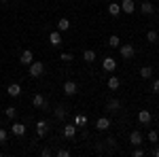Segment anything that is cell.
Masks as SVG:
<instances>
[{
    "label": "cell",
    "instance_id": "obj_1",
    "mask_svg": "<svg viewBox=\"0 0 159 157\" xmlns=\"http://www.w3.org/2000/svg\"><path fill=\"white\" fill-rule=\"evenodd\" d=\"M119 55H121L123 60H132V58H136V47L134 45H119Z\"/></svg>",
    "mask_w": 159,
    "mask_h": 157
},
{
    "label": "cell",
    "instance_id": "obj_2",
    "mask_svg": "<svg viewBox=\"0 0 159 157\" xmlns=\"http://www.w3.org/2000/svg\"><path fill=\"white\" fill-rule=\"evenodd\" d=\"M34 127H36V136H38V138H45V136L49 134V130H51V125H49V121H47V119H38Z\"/></svg>",
    "mask_w": 159,
    "mask_h": 157
},
{
    "label": "cell",
    "instance_id": "obj_3",
    "mask_svg": "<svg viewBox=\"0 0 159 157\" xmlns=\"http://www.w3.org/2000/svg\"><path fill=\"white\" fill-rule=\"evenodd\" d=\"M28 68H30V76H34V79H38V76H43V74H45V64H43V62L34 60Z\"/></svg>",
    "mask_w": 159,
    "mask_h": 157
},
{
    "label": "cell",
    "instance_id": "obj_4",
    "mask_svg": "<svg viewBox=\"0 0 159 157\" xmlns=\"http://www.w3.org/2000/svg\"><path fill=\"white\" fill-rule=\"evenodd\" d=\"M32 106H34V109H47V106H49V104H47V98L43 96V94H34V96H32Z\"/></svg>",
    "mask_w": 159,
    "mask_h": 157
},
{
    "label": "cell",
    "instance_id": "obj_5",
    "mask_svg": "<svg viewBox=\"0 0 159 157\" xmlns=\"http://www.w3.org/2000/svg\"><path fill=\"white\" fill-rule=\"evenodd\" d=\"M76 91H79V85H76V81L68 79V81L64 83V94H66V96H74Z\"/></svg>",
    "mask_w": 159,
    "mask_h": 157
},
{
    "label": "cell",
    "instance_id": "obj_6",
    "mask_svg": "<svg viewBox=\"0 0 159 157\" xmlns=\"http://www.w3.org/2000/svg\"><path fill=\"white\" fill-rule=\"evenodd\" d=\"M102 68H104L106 72H115V68H117V60H115V58H104V60H102Z\"/></svg>",
    "mask_w": 159,
    "mask_h": 157
},
{
    "label": "cell",
    "instance_id": "obj_7",
    "mask_svg": "<svg viewBox=\"0 0 159 157\" xmlns=\"http://www.w3.org/2000/svg\"><path fill=\"white\" fill-rule=\"evenodd\" d=\"M19 62H21L24 66H30V64L34 62V53H32L30 49H25V51H21V58H19Z\"/></svg>",
    "mask_w": 159,
    "mask_h": 157
},
{
    "label": "cell",
    "instance_id": "obj_8",
    "mask_svg": "<svg viewBox=\"0 0 159 157\" xmlns=\"http://www.w3.org/2000/svg\"><path fill=\"white\" fill-rule=\"evenodd\" d=\"M7 94H9L11 98H19L21 96V85L19 83H11L9 87H7Z\"/></svg>",
    "mask_w": 159,
    "mask_h": 157
},
{
    "label": "cell",
    "instance_id": "obj_9",
    "mask_svg": "<svg viewBox=\"0 0 159 157\" xmlns=\"http://www.w3.org/2000/svg\"><path fill=\"white\" fill-rule=\"evenodd\" d=\"M138 121H140L142 125H148V123L153 121V115H151V113H148L147 109H142L140 113H138Z\"/></svg>",
    "mask_w": 159,
    "mask_h": 157
},
{
    "label": "cell",
    "instance_id": "obj_10",
    "mask_svg": "<svg viewBox=\"0 0 159 157\" xmlns=\"http://www.w3.org/2000/svg\"><path fill=\"white\" fill-rule=\"evenodd\" d=\"M121 11L127 13V15H132V13L136 11V2H134V0H123V2H121Z\"/></svg>",
    "mask_w": 159,
    "mask_h": 157
},
{
    "label": "cell",
    "instance_id": "obj_11",
    "mask_svg": "<svg viewBox=\"0 0 159 157\" xmlns=\"http://www.w3.org/2000/svg\"><path fill=\"white\" fill-rule=\"evenodd\" d=\"M25 130H28V127H25L24 123H19V121H15L11 125V132L15 134V136H25Z\"/></svg>",
    "mask_w": 159,
    "mask_h": 157
},
{
    "label": "cell",
    "instance_id": "obj_12",
    "mask_svg": "<svg viewBox=\"0 0 159 157\" xmlns=\"http://www.w3.org/2000/svg\"><path fill=\"white\" fill-rule=\"evenodd\" d=\"M49 43H51V47H60L61 45V34H60V30H53L49 34Z\"/></svg>",
    "mask_w": 159,
    "mask_h": 157
},
{
    "label": "cell",
    "instance_id": "obj_13",
    "mask_svg": "<svg viewBox=\"0 0 159 157\" xmlns=\"http://www.w3.org/2000/svg\"><path fill=\"white\" fill-rule=\"evenodd\" d=\"M110 127V119L108 117H100L98 121H96V130H100V132H106Z\"/></svg>",
    "mask_w": 159,
    "mask_h": 157
},
{
    "label": "cell",
    "instance_id": "obj_14",
    "mask_svg": "<svg viewBox=\"0 0 159 157\" xmlns=\"http://www.w3.org/2000/svg\"><path fill=\"white\" fill-rule=\"evenodd\" d=\"M106 110H108V113H119V110H121V102L115 100V98L108 100V102H106Z\"/></svg>",
    "mask_w": 159,
    "mask_h": 157
},
{
    "label": "cell",
    "instance_id": "obj_15",
    "mask_svg": "<svg viewBox=\"0 0 159 157\" xmlns=\"http://www.w3.org/2000/svg\"><path fill=\"white\" fill-rule=\"evenodd\" d=\"M142 140H144V138H142V134L138 132V130H134V132L129 134V142H132L134 146H140V145H142Z\"/></svg>",
    "mask_w": 159,
    "mask_h": 157
},
{
    "label": "cell",
    "instance_id": "obj_16",
    "mask_svg": "<svg viewBox=\"0 0 159 157\" xmlns=\"http://www.w3.org/2000/svg\"><path fill=\"white\" fill-rule=\"evenodd\" d=\"M140 11L144 13V15H153V11H155V7H153V2H151V0H144V2L140 4Z\"/></svg>",
    "mask_w": 159,
    "mask_h": 157
},
{
    "label": "cell",
    "instance_id": "obj_17",
    "mask_svg": "<svg viewBox=\"0 0 159 157\" xmlns=\"http://www.w3.org/2000/svg\"><path fill=\"white\" fill-rule=\"evenodd\" d=\"M64 136H66V138H74V136H76V125H74V123L64 125Z\"/></svg>",
    "mask_w": 159,
    "mask_h": 157
},
{
    "label": "cell",
    "instance_id": "obj_18",
    "mask_svg": "<svg viewBox=\"0 0 159 157\" xmlns=\"http://www.w3.org/2000/svg\"><path fill=\"white\" fill-rule=\"evenodd\" d=\"M108 13L112 15V17H117V15L121 13V4H119V2H112V0H110V2H108Z\"/></svg>",
    "mask_w": 159,
    "mask_h": 157
},
{
    "label": "cell",
    "instance_id": "obj_19",
    "mask_svg": "<svg viewBox=\"0 0 159 157\" xmlns=\"http://www.w3.org/2000/svg\"><path fill=\"white\" fill-rule=\"evenodd\" d=\"M96 58H98V55H96V51H93V49H85V51H83V60H85L87 64L96 62Z\"/></svg>",
    "mask_w": 159,
    "mask_h": 157
},
{
    "label": "cell",
    "instance_id": "obj_20",
    "mask_svg": "<svg viewBox=\"0 0 159 157\" xmlns=\"http://www.w3.org/2000/svg\"><path fill=\"white\" fill-rule=\"evenodd\" d=\"M119 87H121V79H119V76H110L108 79V89L110 91H117Z\"/></svg>",
    "mask_w": 159,
    "mask_h": 157
},
{
    "label": "cell",
    "instance_id": "obj_21",
    "mask_svg": "<svg viewBox=\"0 0 159 157\" xmlns=\"http://www.w3.org/2000/svg\"><path fill=\"white\" fill-rule=\"evenodd\" d=\"M66 113H68V110H66V106H64V104H57V106L53 109V115H55V119H64V117H66Z\"/></svg>",
    "mask_w": 159,
    "mask_h": 157
},
{
    "label": "cell",
    "instance_id": "obj_22",
    "mask_svg": "<svg viewBox=\"0 0 159 157\" xmlns=\"http://www.w3.org/2000/svg\"><path fill=\"white\" fill-rule=\"evenodd\" d=\"M68 28H70V19H68V17H61L60 21H57V30H60V32H66Z\"/></svg>",
    "mask_w": 159,
    "mask_h": 157
},
{
    "label": "cell",
    "instance_id": "obj_23",
    "mask_svg": "<svg viewBox=\"0 0 159 157\" xmlns=\"http://www.w3.org/2000/svg\"><path fill=\"white\" fill-rule=\"evenodd\" d=\"M140 76H142V79H151V76H153V68H151V66H142V68H140Z\"/></svg>",
    "mask_w": 159,
    "mask_h": 157
},
{
    "label": "cell",
    "instance_id": "obj_24",
    "mask_svg": "<svg viewBox=\"0 0 159 157\" xmlns=\"http://www.w3.org/2000/svg\"><path fill=\"white\" fill-rule=\"evenodd\" d=\"M119 45H121V40H119V36H117V34L108 36V47H112V49H119Z\"/></svg>",
    "mask_w": 159,
    "mask_h": 157
},
{
    "label": "cell",
    "instance_id": "obj_25",
    "mask_svg": "<svg viewBox=\"0 0 159 157\" xmlns=\"http://www.w3.org/2000/svg\"><path fill=\"white\" fill-rule=\"evenodd\" d=\"M4 115H7L9 119H15V117H17V109H15V106H7V109H4Z\"/></svg>",
    "mask_w": 159,
    "mask_h": 157
},
{
    "label": "cell",
    "instance_id": "obj_26",
    "mask_svg": "<svg viewBox=\"0 0 159 157\" xmlns=\"http://www.w3.org/2000/svg\"><path fill=\"white\" fill-rule=\"evenodd\" d=\"M74 125H76V127H79V125H87V117L85 115H76V117H74Z\"/></svg>",
    "mask_w": 159,
    "mask_h": 157
},
{
    "label": "cell",
    "instance_id": "obj_27",
    "mask_svg": "<svg viewBox=\"0 0 159 157\" xmlns=\"http://www.w3.org/2000/svg\"><path fill=\"white\" fill-rule=\"evenodd\" d=\"M157 38H159V34L155 32V30H148L147 32V40L148 43H157Z\"/></svg>",
    "mask_w": 159,
    "mask_h": 157
},
{
    "label": "cell",
    "instance_id": "obj_28",
    "mask_svg": "<svg viewBox=\"0 0 159 157\" xmlns=\"http://www.w3.org/2000/svg\"><path fill=\"white\" fill-rule=\"evenodd\" d=\"M157 140H159V134L155 132V130H151V132H148V142H153V145H155Z\"/></svg>",
    "mask_w": 159,
    "mask_h": 157
},
{
    "label": "cell",
    "instance_id": "obj_29",
    "mask_svg": "<svg viewBox=\"0 0 159 157\" xmlns=\"http://www.w3.org/2000/svg\"><path fill=\"white\" fill-rule=\"evenodd\" d=\"M60 60H61V62H72L74 55H72V53H66V51H64V53L60 55Z\"/></svg>",
    "mask_w": 159,
    "mask_h": 157
},
{
    "label": "cell",
    "instance_id": "obj_30",
    "mask_svg": "<svg viewBox=\"0 0 159 157\" xmlns=\"http://www.w3.org/2000/svg\"><path fill=\"white\" fill-rule=\"evenodd\" d=\"M132 155H134V157H144V151H142L140 146H134V151H132Z\"/></svg>",
    "mask_w": 159,
    "mask_h": 157
},
{
    "label": "cell",
    "instance_id": "obj_31",
    "mask_svg": "<svg viewBox=\"0 0 159 157\" xmlns=\"http://www.w3.org/2000/svg\"><path fill=\"white\" fill-rule=\"evenodd\" d=\"M7 136H9V132L4 127H0V142H7Z\"/></svg>",
    "mask_w": 159,
    "mask_h": 157
},
{
    "label": "cell",
    "instance_id": "obj_32",
    "mask_svg": "<svg viewBox=\"0 0 159 157\" xmlns=\"http://www.w3.org/2000/svg\"><path fill=\"white\" fill-rule=\"evenodd\" d=\"M151 91H153V94H159V79H155V81H153V87H151Z\"/></svg>",
    "mask_w": 159,
    "mask_h": 157
},
{
    "label": "cell",
    "instance_id": "obj_33",
    "mask_svg": "<svg viewBox=\"0 0 159 157\" xmlns=\"http://www.w3.org/2000/svg\"><path fill=\"white\" fill-rule=\"evenodd\" d=\"M68 155H70L68 149H60V151H57V157H68Z\"/></svg>",
    "mask_w": 159,
    "mask_h": 157
},
{
    "label": "cell",
    "instance_id": "obj_34",
    "mask_svg": "<svg viewBox=\"0 0 159 157\" xmlns=\"http://www.w3.org/2000/svg\"><path fill=\"white\" fill-rule=\"evenodd\" d=\"M104 142H106V145H108L110 149H115V145H117V142H115V138H106Z\"/></svg>",
    "mask_w": 159,
    "mask_h": 157
},
{
    "label": "cell",
    "instance_id": "obj_35",
    "mask_svg": "<svg viewBox=\"0 0 159 157\" xmlns=\"http://www.w3.org/2000/svg\"><path fill=\"white\" fill-rule=\"evenodd\" d=\"M40 155H43V157H49L51 155V149H43V151H40Z\"/></svg>",
    "mask_w": 159,
    "mask_h": 157
},
{
    "label": "cell",
    "instance_id": "obj_36",
    "mask_svg": "<svg viewBox=\"0 0 159 157\" xmlns=\"http://www.w3.org/2000/svg\"><path fill=\"white\" fill-rule=\"evenodd\" d=\"M153 155H155V157H159V146H157V149H153Z\"/></svg>",
    "mask_w": 159,
    "mask_h": 157
},
{
    "label": "cell",
    "instance_id": "obj_37",
    "mask_svg": "<svg viewBox=\"0 0 159 157\" xmlns=\"http://www.w3.org/2000/svg\"><path fill=\"white\" fill-rule=\"evenodd\" d=\"M0 2H9V0H0Z\"/></svg>",
    "mask_w": 159,
    "mask_h": 157
},
{
    "label": "cell",
    "instance_id": "obj_38",
    "mask_svg": "<svg viewBox=\"0 0 159 157\" xmlns=\"http://www.w3.org/2000/svg\"><path fill=\"white\" fill-rule=\"evenodd\" d=\"M104 2H110V0H104Z\"/></svg>",
    "mask_w": 159,
    "mask_h": 157
},
{
    "label": "cell",
    "instance_id": "obj_39",
    "mask_svg": "<svg viewBox=\"0 0 159 157\" xmlns=\"http://www.w3.org/2000/svg\"><path fill=\"white\" fill-rule=\"evenodd\" d=\"M0 155H2V153H0Z\"/></svg>",
    "mask_w": 159,
    "mask_h": 157
}]
</instances>
